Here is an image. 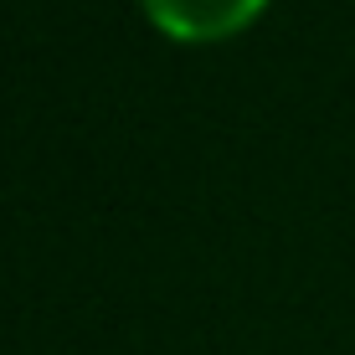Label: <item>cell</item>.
Returning <instances> with one entry per match:
<instances>
[{
	"mask_svg": "<svg viewBox=\"0 0 355 355\" xmlns=\"http://www.w3.org/2000/svg\"><path fill=\"white\" fill-rule=\"evenodd\" d=\"M139 6L175 42H216L242 31L268 0H139Z\"/></svg>",
	"mask_w": 355,
	"mask_h": 355,
	"instance_id": "obj_1",
	"label": "cell"
}]
</instances>
